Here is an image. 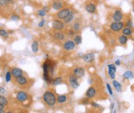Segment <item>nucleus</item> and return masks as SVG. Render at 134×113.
Listing matches in <instances>:
<instances>
[{"label":"nucleus","instance_id":"7ed1b4c3","mask_svg":"<svg viewBox=\"0 0 134 113\" xmlns=\"http://www.w3.org/2000/svg\"><path fill=\"white\" fill-rule=\"evenodd\" d=\"M125 26V23L123 22H113L111 25H110V28L111 30L113 32H120L123 30V28Z\"/></svg>","mask_w":134,"mask_h":113},{"label":"nucleus","instance_id":"0eeeda50","mask_svg":"<svg viewBox=\"0 0 134 113\" xmlns=\"http://www.w3.org/2000/svg\"><path fill=\"white\" fill-rule=\"evenodd\" d=\"M76 47V43L73 40H67L63 44V48L66 51H72Z\"/></svg>","mask_w":134,"mask_h":113},{"label":"nucleus","instance_id":"1a4fd4ad","mask_svg":"<svg viewBox=\"0 0 134 113\" xmlns=\"http://www.w3.org/2000/svg\"><path fill=\"white\" fill-rule=\"evenodd\" d=\"M123 19V14L120 10H116L113 15V19L114 22H120Z\"/></svg>","mask_w":134,"mask_h":113},{"label":"nucleus","instance_id":"cd10ccee","mask_svg":"<svg viewBox=\"0 0 134 113\" xmlns=\"http://www.w3.org/2000/svg\"><path fill=\"white\" fill-rule=\"evenodd\" d=\"M74 42L76 43V45H79L82 42V37L80 35H76L74 36Z\"/></svg>","mask_w":134,"mask_h":113},{"label":"nucleus","instance_id":"c85d7f7f","mask_svg":"<svg viewBox=\"0 0 134 113\" xmlns=\"http://www.w3.org/2000/svg\"><path fill=\"white\" fill-rule=\"evenodd\" d=\"M0 104H2L5 106L9 104L7 99L6 97H4L3 95H0Z\"/></svg>","mask_w":134,"mask_h":113},{"label":"nucleus","instance_id":"aec40b11","mask_svg":"<svg viewBox=\"0 0 134 113\" xmlns=\"http://www.w3.org/2000/svg\"><path fill=\"white\" fill-rule=\"evenodd\" d=\"M38 50H39V42L34 41L32 44V51L33 53H37Z\"/></svg>","mask_w":134,"mask_h":113},{"label":"nucleus","instance_id":"a19ab883","mask_svg":"<svg viewBox=\"0 0 134 113\" xmlns=\"http://www.w3.org/2000/svg\"><path fill=\"white\" fill-rule=\"evenodd\" d=\"M90 104H91V105L93 106V107H95V108H99V105L97 104V103H96V102H92L90 103Z\"/></svg>","mask_w":134,"mask_h":113},{"label":"nucleus","instance_id":"f8f14e48","mask_svg":"<svg viewBox=\"0 0 134 113\" xmlns=\"http://www.w3.org/2000/svg\"><path fill=\"white\" fill-rule=\"evenodd\" d=\"M96 94V88L93 86H91L88 88V90L86 93V96L89 99H92V98L95 97Z\"/></svg>","mask_w":134,"mask_h":113},{"label":"nucleus","instance_id":"79ce46f5","mask_svg":"<svg viewBox=\"0 0 134 113\" xmlns=\"http://www.w3.org/2000/svg\"><path fill=\"white\" fill-rule=\"evenodd\" d=\"M116 66H119V65H120V62H119V60H116Z\"/></svg>","mask_w":134,"mask_h":113},{"label":"nucleus","instance_id":"39448f33","mask_svg":"<svg viewBox=\"0 0 134 113\" xmlns=\"http://www.w3.org/2000/svg\"><path fill=\"white\" fill-rule=\"evenodd\" d=\"M16 99L20 102H25L29 99V95L26 92L20 91V92H19L17 93Z\"/></svg>","mask_w":134,"mask_h":113},{"label":"nucleus","instance_id":"5701e85b","mask_svg":"<svg viewBox=\"0 0 134 113\" xmlns=\"http://www.w3.org/2000/svg\"><path fill=\"white\" fill-rule=\"evenodd\" d=\"M10 3H13V0H0V6L2 7H6Z\"/></svg>","mask_w":134,"mask_h":113},{"label":"nucleus","instance_id":"e433bc0d","mask_svg":"<svg viewBox=\"0 0 134 113\" xmlns=\"http://www.w3.org/2000/svg\"><path fill=\"white\" fill-rule=\"evenodd\" d=\"M6 93V90L4 88L2 87H0V95H4Z\"/></svg>","mask_w":134,"mask_h":113},{"label":"nucleus","instance_id":"f03ea898","mask_svg":"<svg viewBox=\"0 0 134 113\" xmlns=\"http://www.w3.org/2000/svg\"><path fill=\"white\" fill-rule=\"evenodd\" d=\"M52 27L55 30H63L65 28V22L61 20V19H54L52 22Z\"/></svg>","mask_w":134,"mask_h":113},{"label":"nucleus","instance_id":"c9c22d12","mask_svg":"<svg viewBox=\"0 0 134 113\" xmlns=\"http://www.w3.org/2000/svg\"><path fill=\"white\" fill-rule=\"evenodd\" d=\"M45 22H46V20H45V19H42V20H41V21L39 22V23L38 24V26L40 27V28L43 27V26H45Z\"/></svg>","mask_w":134,"mask_h":113},{"label":"nucleus","instance_id":"393cba45","mask_svg":"<svg viewBox=\"0 0 134 113\" xmlns=\"http://www.w3.org/2000/svg\"><path fill=\"white\" fill-rule=\"evenodd\" d=\"M123 78H126V79H130V78H133V73L132 71H126L125 73L123 74Z\"/></svg>","mask_w":134,"mask_h":113},{"label":"nucleus","instance_id":"72a5a7b5","mask_svg":"<svg viewBox=\"0 0 134 113\" xmlns=\"http://www.w3.org/2000/svg\"><path fill=\"white\" fill-rule=\"evenodd\" d=\"M68 35H69V37H74L76 36V32L73 30V28H71L68 31Z\"/></svg>","mask_w":134,"mask_h":113},{"label":"nucleus","instance_id":"a878e982","mask_svg":"<svg viewBox=\"0 0 134 113\" xmlns=\"http://www.w3.org/2000/svg\"><path fill=\"white\" fill-rule=\"evenodd\" d=\"M9 33L7 30H6L5 28H0V36L3 38H7L9 37Z\"/></svg>","mask_w":134,"mask_h":113},{"label":"nucleus","instance_id":"412c9836","mask_svg":"<svg viewBox=\"0 0 134 113\" xmlns=\"http://www.w3.org/2000/svg\"><path fill=\"white\" fill-rule=\"evenodd\" d=\"M127 41H128V38H127L126 36L123 35V34L119 37V42L122 44V45H125V44H126Z\"/></svg>","mask_w":134,"mask_h":113},{"label":"nucleus","instance_id":"dca6fc26","mask_svg":"<svg viewBox=\"0 0 134 113\" xmlns=\"http://www.w3.org/2000/svg\"><path fill=\"white\" fill-rule=\"evenodd\" d=\"M74 19H75V13L73 11L71 10V12L69 13V16H67V18H66L64 19V22H65V24H69V23L73 22Z\"/></svg>","mask_w":134,"mask_h":113},{"label":"nucleus","instance_id":"9b49d317","mask_svg":"<svg viewBox=\"0 0 134 113\" xmlns=\"http://www.w3.org/2000/svg\"><path fill=\"white\" fill-rule=\"evenodd\" d=\"M85 9H86V11L90 14H93L96 12V5L93 3L87 4L86 6Z\"/></svg>","mask_w":134,"mask_h":113},{"label":"nucleus","instance_id":"a211bd4d","mask_svg":"<svg viewBox=\"0 0 134 113\" xmlns=\"http://www.w3.org/2000/svg\"><path fill=\"white\" fill-rule=\"evenodd\" d=\"M123 35H125L126 36H130L132 35L133 33V30L131 29V28L130 27H126V28H123Z\"/></svg>","mask_w":134,"mask_h":113},{"label":"nucleus","instance_id":"2eb2a0df","mask_svg":"<svg viewBox=\"0 0 134 113\" xmlns=\"http://www.w3.org/2000/svg\"><path fill=\"white\" fill-rule=\"evenodd\" d=\"M16 82L18 83L19 85H26L28 83V79L26 77H24L22 75V76L16 78Z\"/></svg>","mask_w":134,"mask_h":113},{"label":"nucleus","instance_id":"423d86ee","mask_svg":"<svg viewBox=\"0 0 134 113\" xmlns=\"http://www.w3.org/2000/svg\"><path fill=\"white\" fill-rule=\"evenodd\" d=\"M69 84L71 85L72 88H78L79 86V83L78 82V79H77V78H76L73 74H72L69 75Z\"/></svg>","mask_w":134,"mask_h":113},{"label":"nucleus","instance_id":"f257e3e1","mask_svg":"<svg viewBox=\"0 0 134 113\" xmlns=\"http://www.w3.org/2000/svg\"><path fill=\"white\" fill-rule=\"evenodd\" d=\"M42 99L49 106H54L56 104L57 97L50 91H46L42 95Z\"/></svg>","mask_w":134,"mask_h":113},{"label":"nucleus","instance_id":"c756f323","mask_svg":"<svg viewBox=\"0 0 134 113\" xmlns=\"http://www.w3.org/2000/svg\"><path fill=\"white\" fill-rule=\"evenodd\" d=\"M5 78H6V82H9L11 81V79H12V73H11V72H7L6 73V77H5Z\"/></svg>","mask_w":134,"mask_h":113},{"label":"nucleus","instance_id":"49530a36","mask_svg":"<svg viewBox=\"0 0 134 113\" xmlns=\"http://www.w3.org/2000/svg\"><path fill=\"white\" fill-rule=\"evenodd\" d=\"M133 11H134V9H133Z\"/></svg>","mask_w":134,"mask_h":113},{"label":"nucleus","instance_id":"37998d69","mask_svg":"<svg viewBox=\"0 0 134 113\" xmlns=\"http://www.w3.org/2000/svg\"><path fill=\"white\" fill-rule=\"evenodd\" d=\"M5 109V105H3L2 104H0V109Z\"/></svg>","mask_w":134,"mask_h":113},{"label":"nucleus","instance_id":"4be33fe9","mask_svg":"<svg viewBox=\"0 0 134 113\" xmlns=\"http://www.w3.org/2000/svg\"><path fill=\"white\" fill-rule=\"evenodd\" d=\"M113 84L115 88H116L117 92H120L122 91V86H121L120 83H119V82H117V81H116V80H114V81L113 82Z\"/></svg>","mask_w":134,"mask_h":113},{"label":"nucleus","instance_id":"f704fd0d","mask_svg":"<svg viewBox=\"0 0 134 113\" xmlns=\"http://www.w3.org/2000/svg\"><path fill=\"white\" fill-rule=\"evenodd\" d=\"M109 75L112 78V79H114L115 77H116V74H115V72H113L110 70H109Z\"/></svg>","mask_w":134,"mask_h":113},{"label":"nucleus","instance_id":"bb28decb","mask_svg":"<svg viewBox=\"0 0 134 113\" xmlns=\"http://www.w3.org/2000/svg\"><path fill=\"white\" fill-rule=\"evenodd\" d=\"M73 29L76 32H78L79 31V29H80V23L78 22V21H76L73 23Z\"/></svg>","mask_w":134,"mask_h":113},{"label":"nucleus","instance_id":"473e14b6","mask_svg":"<svg viewBox=\"0 0 134 113\" xmlns=\"http://www.w3.org/2000/svg\"><path fill=\"white\" fill-rule=\"evenodd\" d=\"M108 68H109V70H110L113 72L116 73V67L115 65H113V64H110V65H108Z\"/></svg>","mask_w":134,"mask_h":113},{"label":"nucleus","instance_id":"c03bdc74","mask_svg":"<svg viewBox=\"0 0 134 113\" xmlns=\"http://www.w3.org/2000/svg\"><path fill=\"white\" fill-rule=\"evenodd\" d=\"M0 113H5V111L3 109H0Z\"/></svg>","mask_w":134,"mask_h":113},{"label":"nucleus","instance_id":"2f4dec72","mask_svg":"<svg viewBox=\"0 0 134 113\" xmlns=\"http://www.w3.org/2000/svg\"><path fill=\"white\" fill-rule=\"evenodd\" d=\"M10 19H11V20H12V21H15V22H17V21H19V19H20V17L18 15L13 14V15H12V16H11Z\"/></svg>","mask_w":134,"mask_h":113},{"label":"nucleus","instance_id":"f3484780","mask_svg":"<svg viewBox=\"0 0 134 113\" xmlns=\"http://www.w3.org/2000/svg\"><path fill=\"white\" fill-rule=\"evenodd\" d=\"M54 38L57 41H63L65 39V35L61 32H56L54 34Z\"/></svg>","mask_w":134,"mask_h":113},{"label":"nucleus","instance_id":"ea45409f","mask_svg":"<svg viewBox=\"0 0 134 113\" xmlns=\"http://www.w3.org/2000/svg\"><path fill=\"white\" fill-rule=\"evenodd\" d=\"M89 98H85V99H83V104H85V105H87V104H89Z\"/></svg>","mask_w":134,"mask_h":113},{"label":"nucleus","instance_id":"7c9ffc66","mask_svg":"<svg viewBox=\"0 0 134 113\" xmlns=\"http://www.w3.org/2000/svg\"><path fill=\"white\" fill-rule=\"evenodd\" d=\"M37 14L39 15L40 17H44L46 15V11L45 10V9H39V10L37 12Z\"/></svg>","mask_w":134,"mask_h":113},{"label":"nucleus","instance_id":"a18cd8bd","mask_svg":"<svg viewBox=\"0 0 134 113\" xmlns=\"http://www.w3.org/2000/svg\"><path fill=\"white\" fill-rule=\"evenodd\" d=\"M113 106H114V104H113H113H112V105H111V109H113Z\"/></svg>","mask_w":134,"mask_h":113},{"label":"nucleus","instance_id":"20e7f679","mask_svg":"<svg viewBox=\"0 0 134 113\" xmlns=\"http://www.w3.org/2000/svg\"><path fill=\"white\" fill-rule=\"evenodd\" d=\"M70 12H71V10L69 8L62 9L61 10H59L58 13H57L56 17L59 19H61V20H64L66 18H67V16H69Z\"/></svg>","mask_w":134,"mask_h":113},{"label":"nucleus","instance_id":"4c0bfd02","mask_svg":"<svg viewBox=\"0 0 134 113\" xmlns=\"http://www.w3.org/2000/svg\"><path fill=\"white\" fill-rule=\"evenodd\" d=\"M106 87H107V89H108V91H109V93L111 95H113V91H112V88H111V87H110V85H109V84H106Z\"/></svg>","mask_w":134,"mask_h":113},{"label":"nucleus","instance_id":"b1692460","mask_svg":"<svg viewBox=\"0 0 134 113\" xmlns=\"http://www.w3.org/2000/svg\"><path fill=\"white\" fill-rule=\"evenodd\" d=\"M62 82H63V78H62L61 77H57L52 80V84H53V85H55V86L62 84Z\"/></svg>","mask_w":134,"mask_h":113},{"label":"nucleus","instance_id":"ddd939ff","mask_svg":"<svg viewBox=\"0 0 134 113\" xmlns=\"http://www.w3.org/2000/svg\"><path fill=\"white\" fill-rule=\"evenodd\" d=\"M95 58V56L93 53H87L86 54V55L83 56V59L85 62H92Z\"/></svg>","mask_w":134,"mask_h":113},{"label":"nucleus","instance_id":"9d476101","mask_svg":"<svg viewBox=\"0 0 134 113\" xmlns=\"http://www.w3.org/2000/svg\"><path fill=\"white\" fill-rule=\"evenodd\" d=\"M11 73H12V75L13 77H15L16 78L18 77H20L23 75V71L19 68H13L11 70Z\"/></svg>","mask_w":134,"mask_h":113},{"label":"nucleus","instance_id":"6e6552de","mask_svg":"<svg viewBox=\"0 0 134 113\" xmlns=\"http://www.w3.org/2000/svg\"><path fill=\"white\" fill-rule=\"evenodd\" d=\"M85 69L83 68L82 67H78V68H75V69L73 70V75L76 77V78H82L85 75Z\"/></svg>","mask_w":134,"mask_h":113},{"label":"nucleus","instance_id":"6ab92c4d","mask_svg":"<svg viewBox=\"0 0 134 113\" xmlns=\"http://www.w3.org/2000/svg\"><path fill=\"white\" fill-rule=\"evenodd\" d=\"M67 97L66 95H58L57 96V102L59 104H62V103H64L67 101Z\"/></svg>","mask_w":134,"mask_h":113},{"label":"nucleus","instance_id":"4468645a","mask_svg":"<svg viewBox=\"0 0 134 113\" xmlns=\"http://www.w3.org/2000/svg\"><path fill=\"white\" fill-rule=\"evenodd\" d=\"M63 3L61 1H54L52 2V8L56 11H59L62 9H63Z\"/></svg>","mask_w":134,"mask_h":113},{"label":"nucleus","instance_id":"58836bf2","mask_svg":"<svg viewBox=\"0 0 134 113\" xmlns=\"http://www.w3.org/2000/svg\"><path fill=\"white\" fill-rule=\"evenodd\" d=\"M125 24H126V27H130V28H131V27L133 26V22H132L130 20H128Z\"/></svg>","mask_w":134,"mask_h":113}]
</instances>
